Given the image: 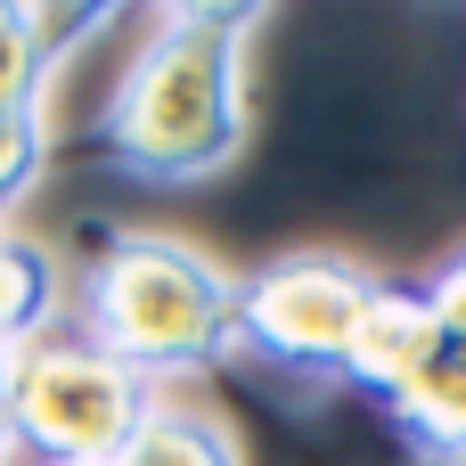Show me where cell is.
Here are the masks:
<instances>
[{
  "mask_svg": "<svg viewBox=\"0 0 466 466\" xmlns=\"http://www.w3.org/2000/svg\"><path fill=\"white\" fill-rule=\"evenodd\" d=\"M115 466H246L238 459V434L205 410H180V401H156L139 418V434L123 442Z\"/></svg>",
  "mask_w": 466,
  "mask_h": 466,
  "instance_id": "ba28073f",
  "label": "cell"
},
{
  "mask_svg": "<svg viewBox=\"0 0 466 466\" xmlns=\"http://www.w3.org/2000/svg\"><path fill=\"white\" fill-rule=\"evenodd\" d=\"M147 410L156 385H139L82 328H41L25 352H8V442L41 466H115Z\"/></svg>",
  "mask_w": 466,
  "mask_h": 466,
  "instance_id": "3957f363",
  "label": "cell"
},
{
  "mask_svg": "<svg viewBox=\"0 0 466 466\" xmlns=\"http://www.w3.org/2000/svg\"><path fill=\"white\" fill-rule=\"evenodd\" d=\"M49 311H57V270H49V254L25 246V238H0V360L25 352V344L49 328Z\"/></svg>",
  "mask_w": 466,
  "mask_h": 466,
  "instance_id": "9c48e42d",
  "label": "cell"
},
{
  "mask_svg": "<svg viewBox=\"0 0 466 466\" xmlns=\"http://www.w3.org/2000/svg\"><path fill=\"white\" fill-rule=\"evenodd\" d=\"M0 451H8V360H0Z\"/></svg>",
  "mask_w": 466,
  "mask_h": 466,
  "instance_id": "7c38bea8",
  "label": "cell"
},
{
  "mask_svg": "<svg viewBox=\"0 0 466 466\" xmlns=\"http://www.w3.org/2000/svg\"><path fill=\"white\" fill-rule=\"evenodd\" d=\"M82 336L115 352L139 385L213 369L221 352H238V279L180 238L123 229L90 254Z\"/></svg>",
  "mask_w": 466,
  "mask_h": 466,
  "instance_id": "7a4b0ae2",
  "label": "cell"
},
{
  "mask_svg": "<svg viewBox=\"0 0 466 466\" xmlns=\"http://www.w3.org/2000/svg\"><path fill=\"white\" fill-rule=\"evenodd\" d=\"M385 418L418 442V459H434V451H466V344H459V336H442V352L418 369V385H410Z\"/></svg>",
  "mask_w": 466,
  "mask_h": 466,
  "instance_id": "52a82bcc",
  "label": "cell"
},
{
  "mask_svg": "<svg viewBox=\"0 0 466 466\" xmlns=\"http://www.w3.org/2000/svg\"><path fill=\"white\" fill-rule=\"evenodd\" d=\"M262 8L180 0L139 41L123 90L98 115V156L131 180H213L246 147V41Z\"/></svg>",
  "mask_w": 466,
  "mask_h": 466,
  "instance_id": "6da1fadb",
  "label": "cell"
},
{
  "mask_svg": "<svg viewBox=\"0 0 466 466\" xmlns=\"http://www.w3.org/2000/svg\"><path fill=\"white\" fill-rule=\"evenodd\" d=\"M377 303V279L344 254H279L254 279H238V344L262 352L287 377H336L352 360V336Z\"/></svg>",
  "mask_w": 466,
  "mask_h": 466,
  "instance_id": "277c9868",
  "label": "cell"
},
{
  "mask_svg": "<svg viewBox=\"0 0 466 466\" xmlns=\"http://www.w3.org/2000/svg\"><path fill=\"white\" fill-rule=\"evenodd\" d=\"M426 466H466V451H434V459H426Z\"/></svg>",
  "mask_w": 466,
  "mask_h": 466,
  "instance_id": "4fadbf2b",
  "label": "cell"
},
{
  "mask_svg": "<svg viewBox=\"0 0 466 466\" xmlns=\"http://www.w3.org/2000/svg\"><path fill=\"white\" fill-rule=\"evenodd\" d=\"M41 164H49V115L41 106H0V213L25 205Z\"/></svg>",
  "mask_w": 466,
  "mask_h": 466,
  "instance_id": "30bf717a",
  "label": "cell"
},
{
  "mask_svg": "<svg viewBox=\"0 0 466 466\" xmlns=\"http://www.w3.org/2000/svg\"><path fill=\"white\" fill-rule=\"evenodd\" d=\"M442 352V319L426 303V287H401V279H377V303L352 336V360H344V385L369 393V401H401L418 385V369Z\"/></svg>",
  "mask_w": 466,
  "mask_h": 466,
  "instance_id": "5b68a950",
  "label": "cell"
},
{
  "mask_svg": "<svg viewBox=\"0 0 466 466\" xmlns=\"http://www.w3.org/2000/svg\"><path fill=\"white\" fill-rule=\"evenodd\" d=\"M106 8H33V0H0V106H41L57 57H74L82 33H98Z\"/></svg>",
  "mask_w": 466,
  "mask_h": 466,
  "instance_id": "8992f818",
  "label": "cell"
},
{
  "mask_svg": "<svg viewBox=\"0 0 466 466\" xmlns=\"http://www.w3.org/2000/svg\"><path fill=\"white\" fill-rule=\"evenodd\" d=\"M426 303H434L442 336H459V344H466V254L442 270V279H426Z\"/></svg>",
  "mask_w": 466,
  "mask_h": 466,
  "instance_id": "8fae6325",
  "label": "cell"
}]
</instances>
